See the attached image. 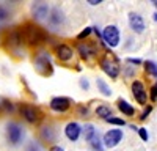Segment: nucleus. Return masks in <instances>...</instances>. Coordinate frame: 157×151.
I'll return each instance as SVG.
<instances>
[{"label":"nucleus","instance_id":"nucleus-13","mask_svg":"<svg viewBox=\"0 0 157 151\" xmlns=\"http://www.w3.org/2000/svg\"><path fill=\"white\" fill-rule=\"evenodd\" d=\"M47 22L52 29H60L61 25L64 24V13L55 6V8H52L50 13H49V17H47Z\"/></svg>","mask_w":157,"mask_h":151},{"label":"nucleus","instance_id":"nucleus-20","mask_svg":"<svg viewBox=\"0 0 157 151\" xmlns=\"http://www.w3.org/2000/svg\"><path fill=\"white\" fill-rule=\"evenodd\" d=\"M143 68H145V71L148 72V76L157 79V63H155V61H152V60L143 61Z\"/></svg>","mask_w":157,"mask_h":151},{"label":"nucleus","instance_id":"nucleus-15","mask_svg":"<svg viewBox=\"0 0 157 151\" xmlns=\"http://www.w3.org/2000/svg\"><path fill=\"white\" fill-rule=\"evenodd\" d=\"M55 55L60 61L66 63V61H71L72 57H74V49L68 44H58L55 47Z\"/></svg>","mask_w":157,"mask_h":151},{"label":"nucleus","instance_id":"nucleus-39","mask_svg":"<svg viewBox=\"0 0 157 151\" xmlns=\"http://www.w3.org/2000/svg\"><path fill=\"white\" fill-rule=\"evenodd\" d=\"M0 110H2V109H0Z\"/></svg>","mask_w":157,"mask_h":151},{"label":"nucleus","instance_id":"nucleus-10","mask_svg":"<svg viewBox=\"0 0 157 151\" xmlns=\"http://www.w3.org/2000/svg\"><path fill=\"white\" fill-rule=\"evenodd\" d=\"M50 109L54 112H58V113H64L68 112L72 106V101L68 98V96H55L50 99Z\"/></svg>","mask_w":157,"mask_h":151},{"label":"nucleus","instance_id":"nucleus-25","mask_svg":"<svg viewBox=\"0 0 157 151\" xmlns=\"http://www.w3.org/2000/svg\"><path fill=\"white\" fill-rule=\"evenodd\" d=\"M8 17H11V11H10L5 5H0V22L6 21Z\"/></svg>","mask_w":157,"mask_h":151},{"label":"nucleus","instance_id":"nucleus-5","mask_svg":"<svg viewBox=\"0 0 157 151\" xmlns=\"http://www.w3.org/2000/svg\"><path fill=\"white\" fill-rule=\"evenodd\" d=\"M102 41L105 43L109 47H116L120 46V41H121V33H120V29L116 25H107L104 27L102 30Z\"/></svg>","mask_w":157,"mask_h":151},{"label":"nucleus","instance_id":"nucleus-30","mask_svg":"<svg viewBox=\"0 0 157 151\" xmlns=\"http://www.w3.org/2000/svg\"><path fill=\"white\" fill-rule=\"evenodd\" d=\"M149 99L152 101V103H155V101H157V82L151 87V90H149Z\"/></svg>","mask_w":157,"mask_h":151},{"label":"nucleus","instance_id":"nucleus-12","mask_svg":"<svg viewBox=\"0 0 157 151\" xmlns=\"http://www.w3.org/2000/svg\"><path fill=\"white\" fill-rule=\"evenodd\" d=\"M77 50L80 54L82 60L85 61H93L98 55V50L94 49V46H91L90 43H78L77 44Z\"/></svg>","mask_w":157,"mask_h":151},{"label":"nucleus","instance_id":"nucleus-32","mask_svg":"<svg viewBox=\"0 0 157 151\" xmlns=\"http://www.w3.org/2000/svg\"><path fill=\"white\" fill-rule=\"evenodd\" d=\"M78 85H80L82 90H88V88H90V82H88V79H85V77L78 80Z\"/></svg>","mask_w":157,"mask_h":151},{"label":"nucleus","instance_id":"nucleus-19","mask_svg":"<svg viewBox=\"0 0 157 151\" xmlns=\"http://www.w3.org/2000/svg\"><path fill=\"white\" fill-rule=\"evenodd\" d=\"M41 138L46 142H54L55 140V129L52 126H44L41 129Z\"/></svg>","mask_w":157,"mask_h":151},{"label":"nucleus","instance_id":"nucleus-34","mask_svg":"<svg viewBox=\"0 0 157 151\" xmlns=\"http://www.w3.org/2000/svg\"><path fill=\"white\" fill-rule=\"evenodd\" d=\"M27 151H41V149H39V145H36L35 142H32V143L27 146Z\"/></svg>","mask_w":157,"mask_h":151},{"label":"nucleus","instance_id":"nucleus-23","mask_svg":"<svg viewBox=\"0 0 157 151\" xmlns=\"http://www.w3.org/2000/svg\"><path fill=\"white\" fill-rule=\"evenodd\" d=\"M88 143H90V146H91V149H93V151H104V143L101 140L99 134H96Z\"/></svg>","mask_w":157,"mask_h":151},{"label":"nucleus","instance_id":"nucleus-6","mask_svg":"<svg viewBox=\"0 0 157 151\" xmlns=\"http://www.w3.org/2000/svg\"><path fill=\"white\" fill-rule=\"evenodd\" d=\"M21 115L24 117L25 121L32 124H36L43 120V112L39 110V107L32 104H21Z\"/></svg>","mask_w":157,"mask_h":151},{"label":"nucleus","instance_id":"nucleus-17","mask_svg":"<svg viewBox=\"0 0 157 151\" xmlns=\"http://www.w3.org/2000/svg\"><path fill=\"white\" fill-rule=\"evenodd\" d=\"M116 104H118V109H120V112L123 113V115H126V117H132V115H135V107L130 104V103H127L126 99L120 98V99L116 101Z\"/></svg>","mask_w":157,"mask_h":151},{"label":"nucleus","instance_id":"nucleus-21","mask_svg":"<svg viewBox=\"0 0 157 151\" xmlns=\"http://www.w3.org/2000/svg\"><path fill=\"white\" fill-rule=\"evenodd\" d=\"M82 132H83V137H85V140L86 142H90L91 138H93L96 134H98V131H96V128L91 123H86L83 128H82Z\"/></svg>","mask_w":157,"mask_h":151},{"label":"nucleus","instance_id":"nucleus-3","mask_svg":"<svg viewBox=\"0 0 157 151\" xmlns=\"http://www.w3.org/2000/svg\"><path fill=\"white\" fill-rule=\"evenodd\" d=\"M99 66L110 79H118L120 74H121L120 61L115 58V55H112V52H110V55H105V57H102L99 60Z\"/></svg>","mask_w":157,"mask_h":151},{"label":"nucleus","instance_id":"nucleus-28","mask_svg":"<svg viewBox=\"0 0 157 151\" xmlns=\"http://www.w3.org/2000/svg\"><path fill=\"white\" fill-rule=\"evenodd\" d=\"M152 112V106H148V107H145V109H143V112L140 113V117H138V120L140 121H145L148 117H149V113Z\"/></svg>","mask_w":157,"mask_h":151},{"label":"nucleus","instance_id":"nucleus-4","mask_svg":"<svg viewBox=\"0 0 157 151\" xmlns=\"http://www.w3.org/2000/svg\"><path fill=\"white\" fill-rule=\"evenodd\" d=\"M33 65H35V69L38 71V74L44 76V77H49L54 72V65H52V60L49 57V54L46 52H39L35 55L33 58Z\"/></svg>","mask_w":157,"mask_h":151},{"label":"nucleus","instance_id":"nucleus-24","mask_svg":"<svg viewBox=\"0 0 157 151\" xmlns=\"http://www.w3.org/2000/svg\"><path fill=\"white\" fill-rule=\"evenodd\" d=\"M0 109H2V110H6V112H13V110H14V104H13L10 99L2 98V99H0Z\"/></svg>","mask_w":157,"mask_h":151},{"label":"nucleus","instance_id":"nucleus-26","mask_svg":"<svg viewBox=\"0 0 157 151\" xmlns=\"http://www.w3.org/2000/svg\"><path fill=\"white\" fill-rule=\"evenodd\" d=\"M105 121L110 123V124H115V126H126V121L123 118H118V117H113V115L110 118H107Z\"/></svg>","mask_w":157,"mask_h":151},{"label":"nucleus","instance_id":"nucleus-27","mask_svg":"<svg viewBox=\"0 0 157 151\" xmlns=\"http://www.w3.org/2000/svg\"><path fill=\"white\" fill-rule=\"evenodd\" d=\"M91 32H93V27H86L85 30H82L80 33L77 35V41H82V40H85V38H88Z\"/></svg>","mask_w":157,"mask_h":151},{"label":"nucleus","instance_id":"nucleus-9","mask_svg":"<svg viewBox=\"0 0 157 151\" xmlns=\"http://www.w3.org/2000/svg\"><path fill=\"white\" fill-rule=\"evenodd\" d=\"M130 88H132V96L135 98V101L140 106H145L148 103V91H146L145 83L141 80H134Z\"/></svg>","mask_w":157,"mask_h":151},{"label":"nucleus","instance_id":"nucleus-18","mask_svg":"<svg viewBox=\"0 0 157 151\" xmlns=\"http://www.w3.org/2000/svg\"><path fill=\"white\" fill-rule=\"evenodd\" d=\"M96 87H98V91H101L102 96H112V88L107 85V82L104 79H96Z\"/></svg>","mask_w":157,"mask_h":151},{"label":"nucleus","instance_id":"nucleus-29","mask_svg":"<svg viewBox=\"0 0 157 151\" xmlns=\"http://www.w3.org/2000/svg\"><path fill=\"white\" fill-rule=\"evenodd\" d=\"M137 132H138V135H140V138H141L143 142H148L149 134H148V129H146V128H138Z\"/></svg>","mask_w":157,"mask_h":151},{"label":"nucleus","instance_id":"nucleus-22","mask_svg":"<svg viewBox=\"0 0 157 151\" xmlns=\"http://www.w3.org/2000/svg\"><path fill=\"white\" fill-rule=\"evenodd\" d=\"M96 115L101 117V118H104V120H107V118L112 117V109L109 106H105V104H101L96 109Z\"/></svg>","mask_w":157,"mask_h":151},{"label":"nucleus","instance_id":"nucleus-16","mask_svg":"<svg viewBox=\"0 0 157 151\" xmlns=\"http://www.w3.org/2000/svg\"><path fill=\"white\" fill-rule=\"evenodd\" d=\"M80 134H82V126L78 123H75V121L68 123L66 128H64V135H66L71 142H77Z\"/></svg>","mask_w":157,"mask_h":151},{"label":"nucleus","instance_id":"nucleus-36","mask_svg":"<svg viewBox=\"0 0 157 151\" xmlns=\"http://www.w3.org/2000/svg\"><path fill=\"white\" fill-rule=\"evenodd\" d=\"M88 3L90 5H99V3H102V0H88Z\"/></svg>","mask_w":157,"mask_h":151},{"label":"nucleus","instance_id":"nucleus-8","mask_svg":"<svg viewBox=\"0 0 157 151\" xmlns=\"http://www.w3.org/2000/svg\"><path fill=\"white\" fill-rule=\"evenodd\" d=\"M123 138H124L123 129H110L102 137L104 148H115V146L120 145V142L123 140Z\"/></svg>","mask_w":157,"mask_h":151},{"label":"nucleus","instance_id":"nucleus-7","mask_svg":"<svg viewBox=\"0 0 157 151\" xmlns=\"http://www.w3.org/2000/svg\"><path fill=\"white\" fill-rule=\"evenodd\" d=\"M24 138V129L14 121L6 124V140L10 145H19Z\"/></svg>","mask_w":157,"mask_h":151},{"label":"nucleus","instance_id":"nucleus-2","mask_svg":"<svg viewBox=\"0 0 157 151\" xmlns=\"http://www.w3.org/2000/svg\"><path fill=\"white\" fill-rule=\"evenodd\" d=\"M5 44L6 49L14 55V57H24L25 55V50H24V40H22V35L19 29L11 30L6 38H5Z\"/></svg>","mask_w":157,"mask_h":151},{"label":"nucleus","instance_id":"nucleus-37","mask_svg":"<svg viewBox=\"0 0 157 151\" xmlns=\"http://www.w3.org/2000/svg\"><path fill=\"white\" fill-rule=\"evenodd\" d=\"M152 19H154V21L157 22V11H155V13H154V14H152Z\"/></svg>","mask_w":157,"mask_h":151},{"label":"nucleus","instance_id":"nucleus-33","mask_svg":"<svg viewBox=\"0 0 157 151\" xmlns=\"http://www.w3.org/2000/svg\"><path fill=\"white\" fill-rule=\"evenodd\" d=\"M78 113H80L82 117H86L88 115V107H85V106H78Z\"/></svg>","mask_w":157,"mask_h":151},{"label":"nucleus","instance_id":"nucleus-14","mask_svg":"<svg viewBox=\"0 0 157 151\" xmlns=\"http://www.w3.org/2000/svg\"><path fill=\"white\" fill-rule=\"evenodd\" d=\"M49 6L46 2H35L33 6H32V14L36 21H43V19H47L49 17Z\"/></svg>","mask_w":157,"mask_h":151},{"label":"nucleus","instance_id":"nucleus-1","mask_svg":"<svg viewBox=\"0 0 157 151\" xmlns=\"http://www.w3.org/2000/svg\"><path fill=\"white\" fill-rule=\"evenodd\" d=\"M19 30H21L24 43H27L29 46H39L47 40V33L44 32V29H41L39 25L33 22L24 24Z\"/></svg>","mask_w":157,"mask_h":151},{"label":"nucleus","instance_id":"nucleus-35","mask_svg":"<svg viewBox=\"0 0 157 151\" xmlns=\"http://www.w3.org/2000/svg\"><path fill=\"white\" fill-rule=\"evenodd\" d=\"M49 151H64L60 145H52L50 148H49Z\"/></svg>","mask_w":157,"mask_h":151},{"label":"nucleus","instance_id":"nucleus-11","mask_svg":"<svg viewBox=\"0 0 157 151\" xmlns=\"http://www.w3.org/2000/svg\"><path fill=\"white\" fill-rule=\"evenodd\" d=\"M129 27H130V30H132L134 33H143L145 32V29H146V25H145V19H143L138 13H134V11H130L129 13Z\"/></svg>","mask_w":157,"mask_h":151},{"label":"nucleus","instance_id":"nucleus-38","mask_svg":"<svg viewBox=\"0 0 157 151\" xmlns=\"http://www.w3.org/2000/svg\"><path fill=\"white\" fill-rule=\"evenodd\" d=\"M152 5H154V8L157 10V0H154V2H152Z\"/></svg>","mask_w":157,"mask_h":151},{"label":"nucleus","instance_id":"nucleus-31","mask_svg":"<svg viewBox=\"0 0 157 151\" xmlns=\"http://www.w3.org/2000/svg\"><path fill=\"white\" fill-rule=\"evenodd\" d=\"M126 61L129 63V65H135V66L143 65V61H141L140 58H134V57H129V58H126Z\"/></svg>","mask_w":157,"mask_h":151}]
</instances>
